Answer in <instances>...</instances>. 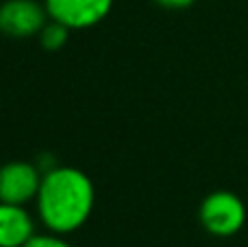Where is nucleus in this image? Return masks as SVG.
I'll list each match as a JSON object with an SVG mask.
<instances>
[{"mask_svg": "<svg viewBox=\"0 0 248 247\" xmlns=\"http://www.w3.org/2000/svg\"><path fill=\"white\" fill-rule=\"evenodd\" d=\"M96 206L92 177L77 166H50L44 171L42 186L35 197V212L48 232L70 236L78 232Z\"/></svg>", "mask_w": 248, "mask_h": 247, "instance_id": "1", "label": "nucleus"}, {"mask_svg": "<svg viewBox=\"0 0 248 247\" xmlns=\"http://www.w3.org/2000/svg\"><path fill=\"white\" fill-rule=\"evenodd\" d=\"M246 204L233 191H214L198 206V221L207 234L218 239H231L246 226Z\"/></svg>", "mask_w": 248, "mask_h": 247, "instance_id": "2", "label": "nucleus"}, {"mask_svg": "<svg viewBox=\"0 0 248 247\" xmlns=\"http://www.w3.org/2000/svg\"><path fill=\"white\" fill-rule=\"evenodd\" d=\"M48 11L39 0H4L0 2V33L9 39L37 37L46 26Z\"/></svg>", "mask_w": 248, "mask_h": 247, "instance_id": "3", "label": "nucleus"}, {"mask_svg": "<svg viewBox=\"0 0 248 247\" xmlns=\"http://www.w3.org/2000/svg\"><path fill=\"white\" fill-rule=\"evenodd\" d=\"M44 171L26 160H11L0 166V201L4 204H35Z\"/></svg>", "mask_w": 248, "mask_h": 247, "instance_id": "4", "label": "nucleus"}, {"mask_svg": "<svg viewBox=\"0 0 248 247\" xmlns=\"http://www.w3.org/2000/svg\"><path fill=\"white\" fill-rule=\"evenodd\" d=\"M48 18L70 31H85L98 26L113 9V0H44Z\"/></svg>", "mask_w": 248, "mask_h": 247, "instance_id": "5", "label": "nucleus"}, {"mask_svg": "<svg viewBox=\"0 0 248 247\" xmlns=\"http://www.w3.org/2000/svg\"><path fill=\"white\" fill-rule=\"evenodd\" d=\"M35 234V219L26 206L0 201V247H24Z\"/></svg>", "mask_w": 248, "mask_h": 247, "instance_id": "6", "label": "nucleus"}, {"mask_svg": "<svg viewBox=\"0 0 248 247\" xmlns=\"http://www.w3.org/2000/svg\"><path fill=\"white\" fill-rule=\"evenodd\" d=\"M68 37H70V29L55 20H48L46 26H44L37 35L44 51H61V48L68 44Z\"/></svg>", "mask_w": 248, "mask_h": 247, "instance_id": "7", "label": "nucleus"}, {"mask_svg": "<svg viewBox=\"0 0 248 247\" xmlns=\"http://www.w3.org/2000/svg\"><path fill=\"white\" fill-rule=\"evenodd\" d=\"M24 247H74V245L68 241V236L55 234V232L46 230V232H42V234L37 232V234H35Z\"/></svg>", "mask_w": 248, "mask_h": 247, "instance_id": "8", "label": "nucleus"}, {"mask_svg": "<svg viewBox=\"0 0 248 247\" xmlns=\"http://www.w3.org/2000/svg\"><path fill=\"white\" fill-rule=\"evenodd\" d=\"M161 9H170V11H183L198 2V0H155Z\"/></svg>", "mask_w": 248, "mask_h": 247, "instance_id": "9", "label": "nucleus"}]
</instances>
